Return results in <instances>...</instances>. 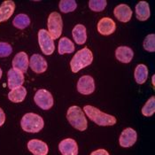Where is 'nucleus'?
<instances>
[{
    "mask_svg": "<svg viewBox=\"0 0 155 155\" xmlns=\"http://www.w3.org/2000/svg\"><path fill=\"white\" fill-rule=\"evenodd\" d=\"M84 110L90 120L99 126H113L116 123V118L114 116L106 114L95 107L87 105L84 106Z\"/></svg>",
    "mask_w": 155,
    "mask_h": 155,
    "instance_id": "obj_1",
    "label": "nucleus"
},
{
    "mask_svg": "<svg viewBox=\"0 0 155 155\" xmlns=\"http://www.w3.org/2000/svg\"><path fill=\"white\" fill-rule=\"evenodd\" d=\"M93 61L92 51L87 47L78 51L70 61V67L73 73H77L81 69L90 66Z\"/></svg>",
    "mask_w": 155,
    "mask_h": 155,
    "instance_id": "obj_2",
    "label": "nucleus"
},
{
    "mask_svg": "<svg viewBox=\"0 0 155 155\" xmlns=\"http://www.w3.org/2000/svg\"><path fill=\"white\" fill-rule=\"evenodd\" d=\"M67 119L74 129L80 131H84L87 129L88 122L84 111L77 106H73L68 108L67 113Z\"/></svg>",
    "mask_w": 155,
    "mask_h": 155,
    "instance_id": "obj_3",
    "label": "nucleus"
},
{
    "mask_svg": "<svg viewBox=\"0 0 155 155\" xmlns=\"http://www.w3.org/2000/svg\"><path fill=\"white\" fill-rule=\"evenodd\" d=\"M21 125L24 131L37 133L42 130L45 126V122L40 115L33 113H28L22 117Z\"/></svg>",
    "mask_w": 155,
    "mask_h": 155,
    "instance_id": "obj_4",
    "label": "nucleus"
},
{
    "mask_svg": "<svg viewBox=\"0 0 155 155\" xmlns=\"http://www.w3.org/2000/svg\"><path fill=\"white\" fill-rule=\"evenodd\" d=\"M48 32L51 37L54 40L61 36L62 28H63V22L62 18L60 13L57 12H52L50 13L48 17Z\"/></svg>",
    "mask_w": 155,
    "mask_h": 155,
    "instance_id": "obj_5",
    "label": "nucleus"
},
{
    "mask_svg": "<svg viewBox=\"0 0 155 155\" xmlns=\"http://www.w3.org/2000/svg\"><path fill=\"white\" fill-rule=\"evenodd\" d=\"M38 43L41 51L45 55H51L55 50L53 39L51 37L49 32L45 29H40L38 32Z\"/></svg>",
    "mask_w": 155,
    "mask_h": 155,
    "instance_id": "obj_6",
    "label": "nucleus"
},
{
    "mask_svg": "<svg viewBox=\"0 0 155 155\" xmlns=\"http://www.w3.org/2000/svg\"><path fill=\"white\" fill-rule=\"evenodd\" d=\"M36 104L43 110H49L53 106V97L50 91L45 89L38 90L34 96Z\"/></svg>",
    "mask_w": 155,
    "mask_h": 155,
    "instance_id": "obj_7",
    "label": "nucleus"
},
{
    "mask_svg": "<svg viewBox=\"0 0 155 155\" xmlns=\"http://www.w3.org/2000/svg\"><path fill=\"white\" fill-rule=\"evenodd\" d=\"M77 91L84 95H90L95 91V82L91 75L80 77L77 83Z\"/></svg>",
    "mask_w": 155,
    "mask_h": 155,
    "instance_id": "obj_8",
    "label": "nucleus"
},
{
    "mask_svg": "<svg viewBox=\"0 0 155 155\" xmlns=\"http://www.w3.org/2000/svg\"><path fill=\"white\" fill-rule=\"evenodd\" d=\"M137 134L135 130L131 128H127L121 132L119 138L120 145L124 148H129L137 142Z\"/></svg>",
    "mask_w": 155,
    "mask_h": 155,
    "instance_id": "obj_9",
    "label": "nucleus"
},
{
    "mask_svg": "<svg viewBox=\"0 0 155 155\" xmlns=\"http://www.w3.org/2000/svg\"><path fill=\"white\" fill-rule=\"evenodd\" d=\"M7 79H8V88L11 90H14L22 86L24 83V74L20 70L11 68L7 73Z\"/></svg>",
    "mask_w": 155,
    "mask_h": 155,
    "instance_id": "obj_10",
    "label": "nucleus"
},
{
    "mask_svg": "<svg viewBox=\"0 0 155 155\" xmlns=\"http://www.w3.org/2000/svg\"><path fill=\"white\" fill-rule=\"evenodd\" d=\"M116 29V24L111 18H102L97 23V31L102 36L112 35Z\"/></svg>",
    "mask_w": 155,
    "mask_h": 155,
    "instance_id": "obj_11",
    "label": "nucleus"
},
{
    "mask_svg": "<svg viewBox=\"0 0 155 155\" xmlns=\"http://www.w3.org/2000/svg\"><path fill=\"white\" fill-rule=\"evenodd\" d=\"M59 149L62 155H78V144L72 138L62 140L59 144Z\"/></svg>",
    "mask_w": 155,
    "mask_h": 155,
    "instance_id": "obj_12",
    "label": "nucleus"
},
{
    "mask_svg": "<svg viewBox=\"0 0 155 155\" xmlns=\"http://www.w3.org/2000/svg\"><path fill=\"white\" fill-rule=\"evenodd\" d=\"M29 67L36 74H42L47 69V62L40 54H34L29 60Z\"/></svg>",
    "mask_w": 155,
    "mask_h": 155,
    "instance_id": "obj_13",
    "label": "nucleus"
},
{
    "mask_svg": "<svg viewBox=\"0 0 155 155\" xmlns=\"http://www.w3.org/2000/svg\"><path fill=\"white\" fill-rule=\"evenodd\" d=\"M114 14L116 17V19L121 21V22H128L130 21L132 17V10L131 8L125 5L121 4L117 5L114 10Z\"/></svg>",
    "mask_w": 155,
    "mask_h": 155,
    "instance_id": "obj_14",
    "label": "nucleus"
},
{
    "mask_svg": "<svg viewBox=\"0 0 155 155\" xmlns=\"http://www.w3.org/2000/svg\"><path fill=\"white\" fill-rule=\"evenodd\" d=\"M12 68L14 69L26 73L28 68V57L26 52L21 51L15 55L12 62Z\"/></svg>",
    "mask_w": 155,
    "mask_h": 155,
    "instance_id": "obj_15",
    "label": "nucleus"
},
{
    "mask_svg": "<svg viewBox=\"0 0 155 155\" xmlns=\"http://www.w3.org/2000/svg\"><path fill=\"white\" fill-rule=\"evenodd\" d=\"M28 148L34 155H47L49 150L46 143L39 139H32L28 141Z\"/></svg>",
    "mask_w": 155,
    "mask_h": 155,
    "instance_id": "obj_16",
    "label": "nucleus"
},
{
    "mask_svg": "<svg viewBox=\"0 0 155 155\" xmlns=\"http://www.w3.org/2000/svg\"><path fill=\"white\" fill-rule=\"evenodd\" d=\"M15 10V4L12 0L4 1L0 5V22L7 21Z\"/></svg>",
    "mask_w": 155,
    "mask_h": 155,
    "instance_id": "obj_17",
    "label": "nucleus"
},
{
    "mask_svg": "<svg viewBox=\"0 0 155 155\" xmlns=\"http://www.w3.org/2000/svg\"><path fill=\"white\" fill-rule=\"evenodd\" d=\"M151 15L149 4L145 1H140L136 5V17L138 21H144L149 19Z\"/></svg>",
    "mask_w": 155,
    "mask_h": 155,
    "instance_id": "obj_18",
    "label": "nucleus"
},
{
    "mask_svg": "<svg viewBox=\"0 0 155 155\" xmlns=\"http://www.w3.org/2000/svg\"><path fill=\"white\" fill-rule=\"evenodd\" d=\"M134 52L131 48L128 46H120L115 51L116 59L122 63H130L133 59Z\"/></svg>",
    "mask_w": 155,
    "mask_h": 155,
    "instance_id": "obj_19",
    "label": "nucleus"
},
{
    "mask_svg": "<svg viewBox=\"0 0 155 155\" xmlns=\"http://www.w3.org/2000/svg\"><path fill=\"white\" fill-rule=\"evenodd\" d=\"M72 35L77 45H84L87 40L86 28L82 24H77L72 30Z\"/></svg>",
    "mask_w": 155,
    "mask_h": 155,
    "instance_id": "obj_20",
    "label": "nucleus"
},
{
    "mask_svg": "<svg viewBox=\"0 0 155 155\" xmlns=\"http://www.w3.org/2000/svg\"><path fill=\"white\" fill-rule=\"evenodd\" d=\"M135 81L137 84H143L148 77V68L145 65L139 64L137 66L135 72H134Z\"/></svg>",
    "mask_w": 155,
    "mask_h": 155,
    "instance_id": "obj_21",
    "label": "nucleus"
},
{
    "mask_svg": "<svg viewBox=\"0 0 155 155\" xmlns=\"http://www.w3.org/2000/svg\"><path fill=\"white\" fill-rule=\"evenodd\" d=\"M27 95V90L23 86L12 90L8 93V98L14 103H21L22 102Z\"/></svg>",
    "mask_w": 155,
    "mask_h": 155,
    "instance_id": "obj_22",
    "label": "nucleus"
},
{
    "mask_svg": "<svg viewBox=\"0 0 155 155\" xmlns=\"http://www.w3.org/2000/svg\"><path fill=\"white\" fill-rule=\"evenodd\" d=\"M74 51V45L71 42L70 39L68 37H62L59 42V49L58 51L60 55L66 54V53H72Z\"/></svg>",
    "mask_w": 155,
    "mask_h": 155,
    "instance_id": "obj_23",
    "label": "nucleus"
},
{
    "mask_svg": "<svg viewBox=\"0 0 155 155\" xmlns=\"http://www.w3.org/2000/svg\"><path fill=\"white\" fill-rule=\"evenodd\" d=\"M12 24L15 28L19 29H24L30 24V19L28 15L21 13L18 14L12 21Z\"/></svg>",
    "mask_w": 155,
    "mask_h": 155,
    "instance_id": "obj_24",
    "label": "nucleus"
},
{
    "mask_svg": "<svg viewBox=\"0 0 155 155\" xmlns=\"http://www.w3.org/2000/svg\"><path fill=\"white\" fill-rule=\"evenodd\" d=\"M155 112V97L154 96L151 97L147 102L145 103V105L143 106V107L142 108V114L143 115L149 117L153 115Z\"/></svg>",
    "mask_w": 155,
    "mask_h": 155,
    "instance_id": "obj_25",
    "label": "nucleus"
},
{
    "mask_svg": "<svg viewBox=\"0 0 155 155\" xmlns=\"http://www.w3.org/2000/svg\"><path fill=\"white\" fill-rule=\"evenodd\" d=\"M77 7V4L74 0H61L60 2V10L64 13L74 11Z\"/></svg>",
    "mask_w": 155,
    "mask_h": 155,
    "instance_id": "obj_26",
    "label": "nucleus"
},
{
    "mask_svg": "<svg viewBox=\"0 0 155 155\" xmlns=\"http://www.w3.org/2000/svg\"><path fill=\"white\" fill-rule=\"evenodd\" d=\"M107 5L106 0H91L89 2L90 9L94 12H101L103 11Z\"/></svg>",
    "mask_w": 155,
    "mask_h": 155,
    "instance_id": "obj_27",
    "label": "nucleus"
},
{
    "mask_svg": "<svg viewBox=\"0 0 155 155\" xmlns=\"http://www.w3.org/2000/svg\"><path fill=\"white\" fill-rule=\"evenodd\" d=\"M154 34H150L146 36L143 40V46L144 50L150 52H153L155 51L154 46Z\"/></svg>",
    "mask_w": 155,
    "mask_h": 155,
    "instance_id": "obj_28",
    "label": "nucleus"
},
{
    "mask_svg": "<svg viewBox=\"0 0 155 155\" xmlns=\"http://www.w3.org/2000/svg\"><path fill=\"white\" fill-rule=\"evenodd\" d=\"M12 51V46L5 42H0V57H7L9 56Z\"/></svg>",
    "mask_w": 155,
    "mask_h": 155,
    "instance_id": "obj_29",
    "label": "nucleus"
},
{
    "mask_svg": "<svg viewBox=\"0 0 155 155\" xmlns=\"http://www.w3.org/2000/svg\"><path fill=\"white\" fill-rule=\"evenodd\" d=\"M91 155H109V153L105 149H98L92 152Z\"/></svg>",
    "mask_w": 155,
    "mask_h": 155,
    "instance_id": "obj_30",
    "label": "nucleus"
},
{
    "mask_svg": "<svg viewBox=\"0 0 155 155\" xmlns=\"http://www.w3.org/2000/svg\"><path fill=\"white\" fill-rule=\"evenodd\" d=\"M5 121V114L2 108H0V126H2Z\"/></svg>",
    "mask_w": 155,
    "mask_h": 155,
    "instance_id": "obj_31",
    "label": "nucleus"
},
{
    "mask_svg": "<svg viewBox=\"0 0 155 155\" xmlns=\"http://www.w3.org/2000/svg\"><path fill=\"white\" fill-rule=\"evenodd\" d=\"M153 86L154 87V75H153Z\"/></svg>",
    "mask_w": 155,
    "mask_h": 155,
    "instance_id": "obj_32",
    "label": "nucleus"
},
{
    "mask_svg": "<svg viewBox=\"0 0 155 155\" xmlns=\"http://www.w3.org/2000/svg\"><path fill=\"white\" fill-rule=\"evenodd\" d=\"M2 74H3V72H2V69L0 68V79H1V77H2Z\"/></svg>",
    "mask_w": 155,
    "mask_h": 155,
    "instance_id": "obj_33",
    "label": "nucleus"
}]
</instances>
